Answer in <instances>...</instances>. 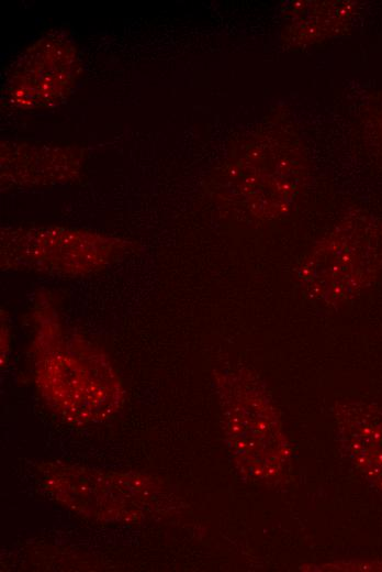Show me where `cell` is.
I'll return each mask as SVG.
<instances>
[{"label":"cell","instance_id":"cell-1","mask_svg":"<svg viewBox=\"0 0 382 572\" xmlns=\"http://www.w3.org/2000/svg\"><path fill=\"white\" fill-rule=\"evenodd\" d=\"M382 277V223L366 216L341 222L296 268V280L312 299L348 301Z\"/></svg>","mask_w":382,"mask_h":572},{"label":"cell","instance_id":"cell-2","mask_svg":"<svg viewBox=\"0 0 382 572\" xmlns=\"http://www.w3.org/2000/svg\"><path fill=\"white\" fill-rule=\"evenodd\" d=\"M38 341L36 375L46 399L70 418L90 420L119 404L120 385L100 353L80 340H65L47 324Z\"/></svg>","mask_w":382,"mask_h":572},{"label":"cell","instance_id":"cell-3","mask_svg":"<svg viewBox=\"0 0 382 572\" xmlns=\"http://www.w3.org/2000/svg\"><path fill=\"white\" fill-rule=\"evenodd\" d=\"M5 248V263L13 267L61 274H82L101 267L112 254V242L100 235L67 230L22 232Z\"/></svg>","mask_w":382,"mask_h":572},{"label":"cell","instance_id":"cell-4","mask_svg":"<svg viewBox=\"0 0 382 572\" xmlns=\"http://www.w3.org/2000/svg\"><path fill=\"white\" fill-rule=\"evenodd\" d=\"M360 418H355L362 428L353 433L351 447L359 463L382 482V411L369 406H352Z\"/></svg>","mask_w":382,"mask_h":572}]
</instances>
